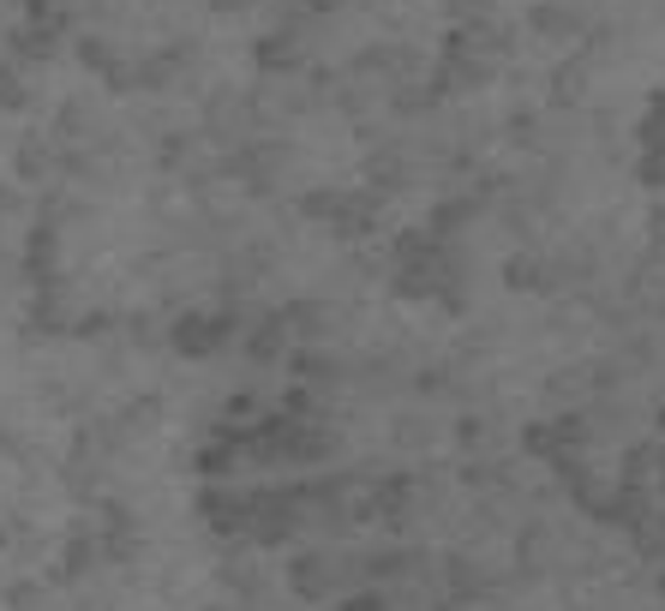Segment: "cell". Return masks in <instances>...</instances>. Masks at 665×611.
I'll list each match as a JSON object with an SVG mask.
<instances>
[]
</instances>
